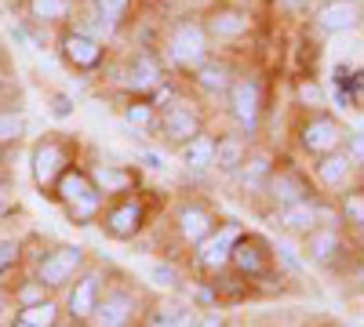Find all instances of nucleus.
I'll return each mask as SVG.
<instances>
[{
	"instance_id": "1",
	"label": "nucleus",
	"mask_w": 364,
	"mask_h": 327,
	"mask_svg": "<svg viewBox=\"0 0 364 327\" xmlns=\"http://www.w3.org/2000/svg\"><path fill=\"white\" fill-rule=\"evenodd\" d=\"M230 273L245 284H273L281 280V255L277 244L262 233L252 229H240V236L233 240L230 251Z\"/></svg>"
},
{
	"instance_id": "2",
	"label": "nucleus",
	"mask_w": 364,
	"mask_h": 327,
	"mask_svg": "<svg viewBox=\"0 0 364 327\" xmlns=\"http://www.w3.org/2000/svg\"><path fill=\"white\" fill-rule=\"evenodd\" d=\"M51 200L63 207V215L73 226H80V229L95 226L99 215H102V207H106V196L99 193V186L91 182V174H87V167H80V164H73L63 178H58Z\"/></svg>"
},
{
	"instance_id": "3",
	"label": "nucleus",
	"mask_w": 364,
	"mask_h": 327,
	"mask_svg": "<svg viewBox=\"0 0 364 327\" xmlns=\"http://www.w3.org/2000/svg\"><path fill=\"white\" fill-rule=\"evenodd\" d=\"M99 226H102L106 240H113V244H135L139 236L149 229V200L142 196V189L106 200L102 215H99Z\"/></svg>"
},
{
	"instance_id": "4",
	"label": "nucleus",
	"mask_w": 364,
	"mask_h": 327,
	"mask_svg": "<svg viewBox=\"0 0 364 327\" xmlns=\"http://www.w3.org/2000/svg\"><path fill=\"white\" fill-rule=\"evenodd\" d=\"M142 316H146L142 291L128 280H109L95 313L87 320V327H139Z\"/></svg>"
},
{
	"instance_id": "5",
	"label": "nucleus",
	"mask_w": 364,
	"mask_h": 327,
	"mask_svg": "<svg viewBox=\"0 0 364 327\" xmlns=\"http://www.w3.org/2000/svg\"><path fill=\"white\" fill-rule=\"evenodd\" d=\"M73 164H77L73 142L63 138V135H44L33 145V153H29V174H33V186L41 189V196H51L58 178H63Z\"/></svg>"
},
{
	"instance_id": "6",
	"label": "nucleus",
	"mask_w": 364,
	"mask_h": 327,
	"mask_svg": "<svg viewBox=\"0 0 364 327\" xmlns=\"http://www.w3.org/2000/svg\"><path fill=\"white\" fill-rule=\"evenodd\" d=\"M211 55V37L200 18H182L168 29L164 37V58L178 73H193L204 58Z\"/></svg>"
},
{
	"instance_id": "7",
	"label": "nucleus",
	"mask_w": 364,
	"mask_h": 327,
	"mask_svg": "<svg viewBox=\"0 0 364 327\" xmlns=\"http://www.w3.org/2000/svg\"><path fill=\"white\" fill-rule=\"evenodd\" d=\"M346 124L339 121V116H331L328 109H314V113H306L299 121V128H295V142H299V150L306 153V157H328V153H336V150H343L346 145Z\"/></svg>"
},
{
	"instance_id": "8",
	"label": "nucleus",
	"mask_w": 364,
	"mask_h": 327,
	"mask_svg": "<svg viewBox=\"0 0 364 327\" xmlns=\"http://www.w3.org/2000/svg\"><path fill=\"white\" fill-rule=\"evenodd\" d=\"M223 99H226V109H230L233 131L252 138L262 124V80L255 73H237Z\"/></svg>"
},
{
	"instance_id": "9",
	"label": "nucleus",
	"mask_w": 364,
	"mask_h": 327,
	"mask_svg": "<svg viewBox=\"0 0 364 327\" xmlns=\"http://www.w3.org/2000/svg\"><path fill=\"white\" fill-rule=\"evenodd\" d=\"M91 265L87 251L80 244H51L41 258H37V280L48 287V291H66L84 270Z\"/></svg>"
},
{
	"instance_id": "10",
	"label": "nucleus",
	"mask_w": 364,
	"mask_h": 327,
	"mask_svg": "<svg viewBox=\"0 0 364 327\" xmlns=\"http://www.w3.org/2000/svg\"><path fill=\"white\" fill-rule=\"evenodd\" d=\"M197 131H204V113L193 106V102H186L182 95H175V99H168L164 106H157V131L154 135H161L164 138V145H171V150H182Z\"/></svg>"
},
{
	"instance_id": "11",
	"label": "nucleus",
	"mask_w": 364,
	"mask_h": 327,
	"mask_svg": "<svg viewBox=\"0 0 364 327\" xmlns=\"http://www.w3.org/2000/svg\"><path fill=\"white\" fill-rule=\"evenodd\" d=\"M109 284V270L106 265H87V270L66 287V302H63V316L77 327H87L91 313H95L102 291Z\"/></svg>"
},
{
	"instance_id": "12",
	"label": "nucleus",
	"mask_w": 364,
	"mask_h": 327,
	"mask_svg": "<svg viewBox=\"0 0 364 327\" xmlns=\"http://www.w3.org/2000/svg\"><path fill=\"white\" fill-rule=\"evenodd\" d=\"M240 236V226L237 222H219L215 229H211L204 240L193 248V270L211 280L230 270V251H233V240Z\"/></svg>"
},
{
	"instance_id": "13",
	"label": "nucleus",
	"mask_w": 364,
	"mask_h": 327,
	"mask_svg": "<svg viewBox=\"0 0 364 327\" xmlns=\"http://www.w3.org/2000/svg\"><path fill=\"white\" fill-rule=\"evenodd\" d=\"M302 255H306V262H314L317 270H339V262L350 255L346 229L339 222H321L314 233L302 236Z\"/></svg>"
},
{
	"instance_id": "14",
	"label": "nucleus",
	"mask_w": 364,
	"mask_h": 327,
	"mask_svg": "<svg viewBox=\"0 0 364 327\" xmlns=\"http://www.w3.org/2000/svg\"><path fill=\"white\" fill-rule=\"evenodd\" d=\"M58 55H63V62L70 70L95 73L99 66H106V40L91 37L80 26H70V29H63V37H58Z\"/></svg>"
},
{
	"instance_id": "15",
	"label": "nucleus",
	"mask_w": 364,
	"mask_h": 327,
	"mask_svg": "<svg viewBox=\"0 0 364 327\" xmlns=\"http://www.w3.org/2000/svg\"><path fill=\"white\" fill-rule=\"evenodd\" d=\"M259 196L269 204V211H281V207H288V204L317 196V186L302 171H295V167H273Z\"/></svg>"
},
{
	"instance_id": "16",
	"label": "nucleus",
	"mask_w": 364,
	"mask_h": 327,
	"mask_svg": "<svg viewBox=\"0 0 364 327\" xmlns=\"http://www.w3.org/2000/svg\"><path fill=\"white\" fill-rule=\"evenodd\" d=\"M277 215V226L288 233V236H306V233H314L321 222H339V215H336V204H324L321 196H306V200H299V204H288V207H281V211H273Z\"/></svg>"
},
{
	"instance_id": "17",
	"label": "nucleus",
	"mask_w": 364,
	"mask_h": 327,
	"mask_svg": "<svg viewBox=\"0 0 364 327\" xmlns=\"http://www.w3.org/2000/svg\"><path fill=\"white\" fill-rule=\"evenodd\" d=\"M120 84H124L132 95H146V99H149L161 84H168V73H164L161 55H154L149 48L132 51V58L124 62V77H120Z\"/></svg>"
},
{
	"instance_id": "18",
	"label": "nucleus",
	"mask_w": 364,
	"mask_h": 327,
	"mask_svg": "<svg viewBox=\"0 0 364 327\" xmlns=\"http://www.w3.org/2000/svg\"><path fill=\"white\" fill-rule=\"evenodd\" d=\"M357 178H360V167L353 164V157L346 150H336V153L314 160V186L331 193V196H339L343 189H350Z\"/></svg>"
},
{
	"instance_id": "19",
	"label": "nucleus",
	"mask_w": 364,
	"mask_h": 327,
	"mask_svg": "<svg viewBox=\"0 0 364 327\" xmlns=\"http://www.w3.org/2000/svg\"><path fill=\"white\" fill-rule=\"evenodd\" d=\"M175 233H178V240L182 244H186L190 251L204 240V236L211 233V229H215L223 218L215 215V211H211V207L204 204V200H182L178 204V211H175Z\"/></svg>"
},
{
	"instance_id": "20",
	"label": "nucleus",
	"mask_w": 364,
	"mask_h": 327,
	"mask_svg": "<svg viewBox=\"0 0 364 327\" xmlns=\"http://www.w3.org/2000/svg\"><path fill=\"white\" fill-rule=\"evenodd\" d=\"M314 22L328 37L353 33V29L364 22V4L360 0H324V4L314 11Z\"/></svg>"
},
{
	"instance_id": "21",
	"label": "nucleus",
	"mask_w": 364,
	"mask_h": 327,
	"mask_svg": "<svg viewBox=\"0 0 364 327\" xmlns=\"http://www.w3.org/2000/svg\"><path fill=\"white\" fill-rule=\"evenodd\" d=\"M204 29H208V37L211 44H230V40H240L252 29V15L245 8H215L208 18H204Z\"/></svg>"
},
{
	"instance_id": "22",
	"label": "nucleus",
	"mask_w": 364,
	"mask_h": 327,
	"mask_svg": "<svg viewBox=\"0 0 364 327\" xmlns=\"http://www.w3.org/2000/svg\"><path fill=\"white\" fill-rule=\"evenodd\" d=\"M87 174H91V182L99 186V193H102L106 200L139 189L135 167H124V164H95V167H87Z\"/></svg>"
},
{
	"instance_id": "23",
	"label": "nucleus",
	"mask_w": 364,
	"mask_h": 327,
	"mask_svg": "<svg viewBox=\"0 0 364 327\" xmlns=\"http://www.w3.org/2000/svg\"><path fill=\"white\" fill-rule=\"evenodd\" d=\"M233 66L226 62V58H219V55H208L204 62L190 73V80H193V87L197 92H204V95H211V99H219V95H226V87L233 84Z\"/></svg>"
},
{
	"instance_id": "24",
	"label": "nucleus",
	"mask_w": 364,
	"mask_h": 327,
	"mask_svg": "<svg viewBox=\"0 0 364 327\" xmlns=\"http://www.w3.org/2000/svg\"><path fill=\"white\" fill-rule=\"evenodd\" d=\"M178 157H182V167H186V174H193V178L215 171V135H211L208 128L197 131V135L178 150Z\"/></svg>"
},
{
	"instance_id": "25",
	"label": "nucleus",
	"mask_w": 364,
	"mask_h": 327,
	"mask_svg": "<svg viewBox=\"0 0 364 327\" xmlns=\"http://www.w3.org/2000/svg\"><path fill=\"white\" fill-rule=\"evenodd\" d=\"M252 153V138L240 135V131H230V135H215V171L233 178L240 171V164L248 160Z\"/></svg>"
},
{
	"instance_id": "26",
	"label": "nucleus",
	"mask_w": 364,
	"mask_h": 327,
	"mask_svg": "<svg viewBox=\"0 0 364 327\" xmlns=\"http://www.w3.org/2000/svg\"><path fill=\"white\" fill-rule=\"evenodd\" d=\"M336 215H339V226L350 229L353 236L364 233V186L360 182H353L350 189L336 196Z\"/></svg>"
},
{
	"instance_id": "27",
	"label": "nucleus",
	"mask_w": 364,
	"mask_h": 327,
	"mask_svg": "<svg viewBox=\"0 0 364 327\" xmlns=\"http://www.w3.org/2000/svg\"><path fill=\"white\" fill-rule=\"evenodd\" d=\"M273 167H277V164H273V157H269V153H262V150H252V153H248V160L240 164V171H237L233 178L240 182V189H245V193L259 196Z\"/></svg>"
},
{
	"instance_id": "28",
	"label": "nucleus",
	"mask_w": 364,
	"mask_h": 327,
	"mask_svg": "<svg viewBox=\"0 0 364 327\" xmlns=\"http://www.w3.org/2000/svg\"><path fill=\"white\" fill-rule=\"evenodd\" d=\"M120 116H124V124H132L142 135L157 131V106H154V99H146V95H132L124 102V109H120Z\"/></svg>"
},
{
	"instance_id": "29",
	"label": "nucleus",
	"mask_w": 364,
	"mask_h": 327,
	"mask_svg": "<svg viewBox=\"0 0 364 327\" xmlns=\"http://www.w3.org/2000/svg\"><path fill=\"white\" fill-rule=\"evenodd\" d=\"M193 323H197L193 306H154L146 309L139 327H193Z\"/></svg>"
},
{
	"instance_id": "30",
	"label": "nucleus",
	"mask_w": 364,
	"mask_h": 327,
	"mask_svg": "<svg viewBox=\"0 0 364 327\" xmlns=\"http://www.w3.org/2000/svg\"><path fill=\"white\" fill-rule=\"evenodd\" d=\"M26 8H29V15H33L37 22L58 26V22H66L77 11V0H26Z\"/></svg>"
},
{
	"instance_id": "31",
	"label": "nucleus",
	"mask_w": 364,
	"mask_h": 327,
	"mask_svg": "<svg viewBox=\"0 0 364 327\" xmlns=\"http://www.w3.org/2000/svg\"><path fill=\"white\" fill-rule=\"evenodd\" d=\"M18 320H26L29 327H58V323H63V306H58L55 299L22 306V309H18Z\"/></svg>"
},
{
	"instance_id": "32",
	"label": "nucleus",
	"mask_w": 364,
	"mask_h": 327,
	"mask_svg": "<svg viewBox=\"0 0 364 327\" xmlns=\"http://www.w3.org/2000/svg\"><path fill=\"white\" fill-rule=\"evenodd\" d=\"M91 4H95V15L109 26V33H113V29H120V26L128 22L135 0H91Z\"/></svg>"
},
{
	"instance_id": "33",
	"label": "nucleus",
	"mask_w": 364,
	"mask_h": 327,
	"mask_svg": "<svg viewBox=\"0 0 364 327\" xmlns=\"http://www.w3.org/2000/svg\"><path fill=\"white\" fill-rule=\"evenodd\" d=\"M295 99H299V106L306 109V113H314V109H324V106H328L324 87H321L314 77H302V80H299V87H295Z\"/></svg>"
},
{
	"instance_id": "34",
	"label": "nucleus",
	"mask_w": 364,
	"mask_h": 327,
	"mask_svg": "<svg viewBox=\"0 0 364 327\" xmlns=\"http://www.w3.org/2000/svg\"><path fill=\"white\" fill-rule=\"evenodd\" d=\"M26 135V113L18 109H0V145L18 142Z\"/></svg>"
},
{
	"instance_id": "35",
	"label": "nucleus",
	"mask_w": 364,
	"mask_h": 327,
	"mask_svg": "<svg viewBox=\"0 0 364 327\" xmlns=\"http://www.w3.org/2000/svg\"><path fill=\"white\" fill-rule=\"evenodd\" d=\"M44 299H51V291H48V287H44L37 277H33V280H26V284L15 291V302H18V309H22V306H33V302H44Z\"/></svg>"
},
{
	"instance_id": "36",
	"label": "nucleus",
	"mask_w": 364,
	"mask_h": 327,
	"mask_svg": "<svg viewBox=\"0 0 364 327\" xmlns=\"http://www.w3.org/2000/svg\"><path fill=\"white\" fill-rule=\"evenodd\" d=\"M22 258V244L18 240H0V277L11 273Z\"/></svg>"
},
{
	"instance_id": "37",
	"label": "nucleus",
	"mask_w": 364,
	"mask_h": 327,
	"mask_svg": "<svg viewBox=\"0 0 364 327\" xmlns=\"http://www.w3.org/2000/svg\"><path fill=\"white\" fill-rule=\"evenodd\" d=\"M343 150L353 157V164H357V167H364V135H360V131L346 135V145H343Z\"/></svg>"
},
{
	"instance_id": "38",
	"label": "nucleus",
	"mask_w": 364,
	"mask_h": 327,
	"mask_svg": "<svg viewBox=\"0 0 364 327\" xmlns=\"http://www.w3.org/2000/svg\"><path fill=\"white\" fill-rule=\"evenodd\" d=\"M193 327H233V323L226 320L223 309H208V313H197V323Z\"/></svg>"
},
{
	"instance_id": "39",
	"label": "nucleus",
	"mask_w": 364,
	"mask_h": 327,
	"mask_svg": "<svg viewBox=\"0 0 364 327\" xmlns=\"http://www.w3.org/2000/svg\"><path fill=\"white\" fill-rule=\"evenodd\" d=\"M154 277H157V284H168V287H182V280H178V273L171 270V265L164 262V265H157L154 270Z\"/></svg>"
},
{
	"instance_id": "40",
	"label": "nucleus",
	"mask_w": 364,
	"mask_h": 327,
	"mask_svg": "<svg viewBox=\"0 0 364 327\" xmlns=\"http://www.w3.org/2000/svg\"><path fill=\"white\" fill-rule=\"evenodd\" d=\"M51 113L55 116H73V99L70 95H55L51 99Z\"/></svg>"
},
{
	"instance_id": "41",
	"label": "nucleus",
	"mask_w": 364,
	"mask_h": 327,
	"mask_svg": "<svg viewBox=\"0 0 364 327\" xmlns=\"http://www.w3.org/2000/svg\"><path fill=\"white\" fill-rule=\"evenodd\" d=\"M353 284H357V291H364V262L353 265Z\"/></svg>"
},
{
	"instance_id": "42",
	"label": "nucleus",
	"mask_w": 364,
	"mask_h": 327,
	"mask_svg": "<svg viewBox=\"0 0 364 327\" xmlns=\"http://www.w3.org/2000/svg\"><path fill=\"white\" fill-rule=\"evenodd\" d=\"M8 309H11V294H8L4 287H0V316H4Z\"/></svg>"
},
{
	"instance_id": "43",
	"label": "nucleus",
	"mask_w": 364,
	"mask_h": 327,
	"mask_svg": "<svg viewBox=\"0 0 364 327\" xmlns=\"http://www.w3.org/2000/svg\"><path fill=\"white\" fill-rule=\"evenodd\" d=\"M142 160H146L149 167H164V157H157V153H146Z\"/></svg>"
},
{
	"instance_id": "44",
	"label": "nucleus",
	"mask_w": 364,
	"mask_h": 327,
	"mask_svg": "<svg viewBox=\"0 0 364 327\" xmlns=\"http://www.w3.org/2000/svg\"><path fill=\"white\" fill-rule=\"evenodd\" d=\"M8 215H11V200L0 196V218H8Z\"/></svg>"
},
{
	"instance_id": "45",
	"label": "nucleus",
	"mask_w": 364,
	"mask_h": 327,
	"mask_svg": "<svg viewBox=\"0 0 364 327\" xmlns=\"http://www.w3.org/2000/svg\"><path fill=\"white\" fill-rule=\"evenodd\" d=\"M357 309H360V316H364V291H360V299H357Z\"/></svg>"
},
{
	"instance_id": "46",
	"label": "nucleus",
	"mask_w": 364,
	"mask_h": 327,
	"mask_svg": "<svg viewBox=\"0 0 364 327\" xmlns=\"http://www.w3.org/2000/svg\"><path fill=\"white\" fill-rule=\"evenodd\" d=\"M11 327H29V323H26V320H18V316H15V320H11Z\"/></svg>"
},
{
	"instance_id": "47",
	"label": "nucleus",
	"mask_w": 364,
	"mask_h": 327,
	"mask_svg": "<svg viewBox=\"0 0 364 327\" xmlns=\"http://www.w3.org/2000/svg\"><path fill=\"white\" fill-rule=\"evenodd\" d=\"M149 4H168V0H149Z\"/></svg>"
},
{
	"instance_id": "48",
	"label": "nucleus",
	"mask_w": 364,
	"mask_h": 327,
	"mask_svg": "<svg viewBox=\"0 0 364 327\" xmlns=\"http://www.w3.org/2000/svg\"><path fill=\"white\" fill-rule=\"evenodd\" d=\"M58 327H77V323H70V320H66V323H58Z\"/></svg>"
},
{
	"instance_id": "49",
	"label": "nucleus",
	"mask_w": 364,
	"mask_h": 327,
	"mask_svg": "<svg viewBox=\"0 0 364 327\" xmlns=\"http://www.w3.org/2000/svg\"><path fill=\"white\" fill-rule=\"evenodd\" d=\"M0 84H4V77H0Z\"/></svg>"
}]
</instances>
